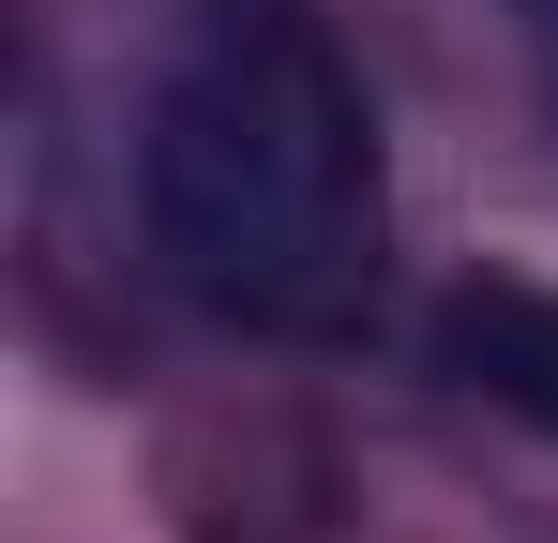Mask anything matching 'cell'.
Listing matches in <instances>:
<instances>
[{"label":"cell","instance_id":"obj_3","mask_svg":"<svg viewBox=\"0 0 558 543\" xmlns=\"http://www.w3.org/2000/svg\"><path fill=\"white\" fill-rule=\"evenodd\" d=\"M544 15H558V0H544Z\"/></svg>","mask_w":558,"mask_h":543},{"label":"cell","instance_id":"obj_1","mask_svg":"<svg viewBox=\"0 0 558 543\" xmlns=\"http://www.w3.org/2000/svg\"><path fill=\"white\" fill-rule=\"evenodd\" d=\"M151 257L242 333H348L377 287V106L302 15H227L151 90Z\"/></svg>","mask_w":558,"mask_h":543},{"label":"cell","instance_id":"obj_2","mask_svg":"<svg viewBox=\"0 0 558 543\" xmlns=\"http://www.w3.org/2000/svg\"><path fill=\"white\" fill-rule=\"evenodd\" d=\"M438 377H468L483 408H513L529 438H558V287L468 272L453 302H438Z\"/></svg>","mask_w":558,"mask_h":543}]
</instances>
